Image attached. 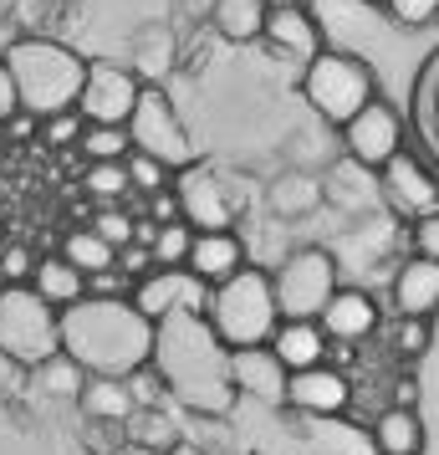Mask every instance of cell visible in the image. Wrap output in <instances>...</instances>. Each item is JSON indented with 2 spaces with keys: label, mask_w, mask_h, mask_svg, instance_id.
<instances>
[{
  "label": "cell",
  "mask_w": 439,
  "mask_h": 455,
  "mask_svg": "<svg viewBox=\"0 0 439 455\" xmlns=\"http://www.w3.org/2000/svg\"><path fill=\"white\" fill-rule=\"evenodd\" d=\"M194 235H200V230L189 226V220H169V226H159V235H153V261H159V267H189Z\"/></svg>",
  "instance_id": "cell-32"
},
{
  "label": "cell",
  "mask_w": 439,
  "mask_h": 455,
  "mask_svg": "<svg viewBox=\"0 0 439 455\" xmlns=\"http://www.w3.org/2000/svg\"><path fill=\"white\" fill-rule=\"evenodd\" d=\"M153 267H159V261H153V246H138V241H133V246L118 251V271H128L133 282H144Z\"/></svg>",
  "instance_id": "cell-42"
},
{
  "label": "cell",
  "mask_w": 439,
  "mask_h": 455,
  "mask_svg": "<svg viewBox=\"0 0 439 455\" xmlns=\"http://www.w3.org/2000/svg\"><path fill=\"white\" fill-rule=\"evenodd\" d=\"M266 46L292 57V62H312L322 52V26L307 11V0H286V5H271V26H266Z\"/></svg>",
  "instance_id": "cell-16"
},
{
  "label": "cell",
  "mask_w": 439,
  "mask_h": 455,
  "mask_svg": "<svg viewBox=\"0 0 439 455\" xmlns=\"http://www.w3.org/2000/svg\"><path fill=\"white\" fill-rule=\"evenodd\" d=\"M317 323H322V332H327L333 343H348V348H353V343H363V338L378 332V302L357 287H337V297L327 302V312H322Z\"/></svg>",
  "instance_id": "cell-17"
},
{
  "label": "cell",
  "mask_w": 439,
  "mask_h": 455,
  "mask_svg": "<svg viewBox=\"0 0 439 455\" xmlns=\"http://www.w3.org/2000/svg\"><path fill=\"white\" fill-rule=\"evenodd\" d=\"M133 287H138V282H133L128 271H118V267L87 276V297H133Z\"/></svg>",
  "instance_id": "cell-41"
},
{
  "label": "cell",
  "mask_w": 439,
  "mask_h": 455,
  "mask_svg": "<svg viewBox=\"0 0 439 455\" xmlns=\"http://www.w3.org/2000/svg\"><path fill=\"white\" fill-rule=\"evenodd\" d=\"M82 195L92 205H123L128 195H133L128 159H118V164H87L82 169Z\"/></svg>",
  "instance_id": "cell-29"
},
{
  "label": "cell",
  "mask_w": 439,
  "mask_h": 455,
  "mask_svg": "<svg viewBox=\"0 0 439 455\" xmlns=\"http://www.w3.org/2000/svg\"><path fill=\"white\" fill-rule=\"evenodd\" d=\"M82 133H87V118L82 113H77V108H72V113H57V118H42V139L51 148H77L82 144Z\"/></svg>",
  "instance_id": "cell-37"
},
{
  "label": "cell",
  "mask_w": 439,
  "mask_h": 455,
  "mask_svg": "<svg viewBox=\"0 0 439 455\" xmlns=\"http://www.w3.org/2000/svg\"><path fill=\"white\" fill-rule=\"evenodd\" d=\"M281 455H292V451H281Z\"/></svg>",
  "instance_id": "cell-51"
},
{
  "label": "cell",
  "mask_w": 439,
  "mask_h": 455,
  "mask_svg": "<svg viewBox=\"0 0 439 455\" xmlns=\"http://www.w3.org/2000/svg\"><path fill=\"white\" fill-rule=\"evenodd\" d=\"M209 328L220 332V343L225 348H261V343H271L276 328L286 323L281 317V302H276V276L261 267H246L235 271L231 282H220V287L209 291Z\"/></svg>",
  "instance_id": "cell-4"
},
{
  "label": "cell",
  "mask_w": 439,
  "mask_h": 455,
  "mask_svg": "<svg viewBox=\"0 0 439 455\" xmlns=\"http://www.w3.org/2000/svg\"><path fill=\"white\" fill-rule=\"evenodd\" d=\"M159 323L138 312L133 297H82L62 312V353H72L87 373L128 379L153 363Z\"/></svg>",
  "instance_id": "cell-1"
},
{
  "label": "cell",
  "mask_w": 439,
  "mask_h": 455,
  "mask_svg": "<svg viewBox=\"0 0 439 455\" xmlns=\"http://www.w3.org/2000/svg\"><path fill=\"white\" fill-rule=\"evenodd\" d=\"M77 148H82L87 164H118V159L133 154V133H128V128H113V124H87Z\"/></svg>",
  "instance_id": "cell-31"
},
{
  "label": "cell",
  "mask_w": 439,
  "mask_h": 455,
  "mask_svg": "<svg viewBox=\"0 0 439 455\" xmlns=\"http://www.w3.org/2000/svg\"><path fill=\"white\" fill-rule=\"evenodd\" d=\"M424 348H429V317H398L394 353H398V358H419Z\"/></svg>",
  "instance_id": "cell-39"
},
{
  "label": "cell",
  "mask_w": 439,
  "mask_h": 455,
  "mask_svg": "<svg viewBox=\"0 0 439 455\" xmlns=\"http://www.w3.org/2000/svg\"><path fill=\"white\" fill-rule=\"evenodd\" d=\"M189 271L200 282H209V287L231 282L235 271H246V241L235 230H200L194 251H189Z\"/></svg>",
  "instance_id": "cell-18"
},
{
  "label": "cell",
  "mask_w": 439,
  "mask_h": 455,
  "mask_svg": "<svg viewBox=\"0 0 439 455\" xmlns=\"http://www.w3.org/2000/svg\"><path fill=\"white\" fill-rule=\"evenodd\" d=\"M302 98L317 108V118L342 128L378 98V77L357 52H327L322 46L302 72Z\"/></svg>",
  "instance_id": "cell-5"
},
{
  "label": "cell",
  "mask_w": 439,
  "mask_h": 455,
  "mask_svg": "<svg viewBox=\"0 0 439 455\" xmlns=\"http://www.w3.org/2000/svg\"><path fill=\"white\" fill-rule=\"evenodd\" d=\"M31 287L42 291V297H46L57 312H67V307H77V302L87 297V271H77V267L62 256V251H57V256H42V261H36Z\"/></svg>",
  "instance_id": "cell-25"
},
{
  "label": "cell",
  "mask_w": 439,
  "mask_h": 455,
  "mask_svg": "<svg viewBox=\"0 0 439 455\" xmlns=\"http://www.w3.org/2000/svg\"><path fill=\"white\" fill-rule=\"evenodd\" d=\"M414 399H419V384H414V379H398V384H394V404H398V410H414Z\"/></svg>",
  "instance_id": "cell-46"
},
{
  "label": "cell",
  "mask_w": 439,
  "mask_h": 455,
  "mask_svg": "<svg viewBox=\"0 0 439 455\" xmlns=\"http://www.w3.org/2000/svg\"><path fill=\"white\" fill-rule=\"evenodd\" d=\"M123 445H128V425H103V419H87V451L118 455Z\"/></svg>",
  "instance_id": "cell-40"
},
{
  "label": "cell",
  "mask_w": 439,
  "mask_h": 455,
  "mask_svg": "<svg viewBox=\"0 0 439 455\" xmlns=\"http://www.w3.org/2000/svg\"><path fill=\"white\" fill-rule=\"evenodd\" d=\"M231 379L246 399L266 404V410H281V404L292 399V369L276 358L271 343H261V348H235L231 353Z\"/></svg>",
  "instance_id": "cell-14"
},
{
  "label": "cell",
  "mask_w": 439,
  "mask_h": 455,
  "mask_svg": "<svg viewBox=\"0 0 439 455\" xmlns=\"http://www.w3.org/2000/svg\"><path fill=\"white\" fill-rule=\"evenodd\" d=\"M394 307L398 317H435L439 312V261L435 256H409L394 276Z\"/></svg>",
  "instance_id": "cell-19"
},
{
  "label": "cell",
  "mask_w": 439,
  "mask_h": 455,
  "mask_svg": "<svg viewBox=\"0 0 439 455\" xmlns=\"http://www.w3.org/2000/svg\"><path fill=\"white\" fill-rule=\"evenodd\" d=\"M0 353L21 369H42L46 358L62 353V312L36 287L0 291Z\"/></svg>",
  "instance_id": "cell-6"
},
{
  "label": "cell",
  "mask_w": 439,
  "mask_h": 455,
  "mask_svg": "<svg viewBox=\"0 0 439 455\" xmlns=\"http://www.w3.org/2000/svg\"><path fill=\"white\" fill-rule=\"evenodd\" d=\"M62 256H67L77 271H87V276H98V271H113V267H118V246H107V241H103L92 226L67 230Z\"/></svg>",
  "instance_id": "cell-27"
},
{
  "label": "cell",
  "mask_w": 439,
  "mask_h": 455,
  "mask_svg": "<svg viewBox=\"0 0 439 455\" xmlns=\"http://www.w3.org/2000/svg\"><path fill=\"white\" fill-rule=\"evenodd\" d=\"M128 67H133L144 83L164 87V77L179 67V31H174V26H144V31L133 36V57H128Z\"/></svg>",
  "instance_id": "cell-23"
},
{
  "label": "cell",
  "mask_w": 439,
  "mask_h": 455,
  "mask_svg": "<svg viewBox=\"0 0 439 455\" xmlns=\"http://www.w3.org/2000/svg\"><path fill=\"white\" fill-rule=\"evenodd\" d=\"M87 226L98 230V235H103L107 246H133V241H138V215H128L123 205H98L92 210V220H87Z\"/></svg>",
  "instance_id": "cell-33"
},
{
  "label": "cell",
  "mask_w": 439,
  "mask_h": 455,
  "mask_svg": "<svg viewBox=\"0 0 439 455\" xmlns=\"http://www.w3.org/2000/svg\"><path fill=\"white\" fill-rule=\"evenodd\" d=\"M118 455H169V451H153V445H133V440H128Z\"/></svg>",
  "instance_id": "cell-48"
},
{
  "label": "cell",
  "mask_w": 439,
  "mask_h": 455,
  "mask_svg": "<svg viewBox=\"0 0 439 455\" xmlns=\"http://www.w3.org/2000/svg\"><path fill=\"white\" fill-rule=\"evenodd\" d=\"M271 276H276L281 317H322L327 302L337 297V261H333V251H322V246L292 251Z\"/></svg>",
  "instance_id": "cell-8"
},
{
  "label": "cell",
  "mask_w": 439,
  "mask_h": 455,
  "mask_svg": "<svg viewBox=\"0 0 439 455\" xmlns=\"http://www.w3.org/2000/svg\"><path fill=\"white\" fill-rule=\"evenodd\" d=\"M148 215L169 226V220H184V205H179V195L174 189H159V195H148Z\"/></svg>",
  "instance_id": "cell-45"
},
{
  "label": "cell",
  "mask_w": 439,
  "mask_h": 455,
  "mask_svg": "<svg viewBox=\"0 0 439 455\" xmlns=\"http://www.w3.org/2000/svg\"><path fill=\"white\" fill-rule=\"evenodd\" d=\"M378 195H383V205L394 210V215H404V220H424V215L439 210V180L419 164L409 148L378 169Z\"/></svg>",
  "instance_id": "cell-13"
},
{
  "label": "cell",
  "mask_w": 439,
  "mask_h": 455,
  "mask_svg": "<svg viewBox=\"0 0 439 455\" xmlns=\"http://www.w3.org/2000/svg\"><path fill=\"white\" fill-rule=\"evenodd\" d=\"M209 282H200L189 267H153L133 287V302L144 317L153 323H169V317H179V312H209Z\"/></svg>",
  "instance_id": "cell-10"
},
{
  "label": "cell",
  "mask_w": 439,
  "mask_h": 455,
  "mask_svg": "<svg viewBox=\"0 0 439 455\" xmlns=\"http://www.w3.org/2000/svg\"><path fill=\"white\" fill-rule=\"evenodd\" d=\"M153 363L169 379V394L189 414H225L235 410V379H231V348L220 343V332L209 328L205 312H179L159 323V348Z\"/></svg>",
  "instance_id": "cell-2"
},
{
  "label": "cell",
  "mask_w": 439,
  "mask_h": 455,
  "mask_svg": "<svg viewBox=\"0 0 439 455\" xmlns=\"http://www.w3.org/2000/svg\"><path fill=\"white\" fill-rule=\"evenodd\" d=\"M128 174H133V189L138 195H159V189H174V169L169 164H159L153 154H128Z\"/></svg>",
  "instance_id": "cell-35"
},
{
  "label": "cell",
  "mask_w": 439,
  "mask_h": 455,
  "mask_svg": "<svg viewBox=\"0 0 439 455\" xmlns=\"http://www.w3.org/2000/svg\"><path fill=\"white\" fill-rule=\"evenodd\" d=\"M368 440H373L378 455H424V425H419V414L398 410V404H388V410L378 414Z\"/></svg>",
  "instance_id": "cell-26"
},
{
  "label": "cell",
  "mask_w": 439,
  "mask_h": 455,
  "mask_svg": "<svg viewBox=\"0 0 439 455\" xmlns=\"http://www.w3.org/2000/svg\"><path fill=\"white\" fill-rule=\"evenodd\" d=\"M342 154L357 169H383L388 159H398L404 154V124H398V113L383 98H373L353 124H342Z\"/></svg>",
  "instance_id": "cell-11"
},
{
  "label": "cell",
  "mask_w": 439,
  "mask_h": 455,
  "mask_svg": "<svg viewBox=\"0 0 439 455\" xmlns=\"http://www.w3.org/2000/svg\"><path fill=\"white\" fill-rule=\"evenodd\" d=\"M383 11H388V21L394 26L419 31V26H429L439 16V0H383Z\"/></svg>",
  "instance_id": "cell-38"
},
{
  "label": "cell",
  "mask_w": 439,
  "mask_h": 455,
  "mask_svg": "<svg viewBox=\"0 0 439 455\" xmlns=\"http://www.w3.org/2000/svg\"><path fill=\"white\" fill-rule=\"evenodd\" d=\"M169 455H209V451H205V445H194V440H179Z\"/></svg>",
  "instance_id": "cell-47"
},
{
  "label": "cell",
  "mask_w": 439,
  "mask_h": 455,
  "mask_svg": "<svg viewBox=\"0 0 439 455\" xmlns=\"http://www.w3.org/2000/svg\"><path fill=\"white\" fill-rule=\"evenodd\" d=\"M5 67L21 87V108L36 113V118H57V113H72L82 103L87 87V67L72 46L46 42V36H21V42L5 46Z\"/></svg>",
  "instance_id": "cell-3"
},
{
  "label": "cell",
  "mask_w": 439,
  "mask_h": 455,
  "mask_svg": "<svg viewBox=\"0 0 439 455\" xmlns=\"http://www.w3.org/2000/svg\"><path fill=\"white\" fill-rule=\"evenodd\" d=\"M0 291H5V282H0Z\"/></svg>",
  "instance_id": "cell-50"
},
{
  "label": "cell",
  "mask_w": 439,
  "mask_h": 455,
  "mask_svg": "<svg viewBox=\"0 0 439 455\" xmlns=\"http://www.w3.org/2000/svg\"><path fill=\"white\" fill-rule=\"evenodd\" d=\"M327 200V185L317 180L312 169H281L266 189V205L271 215H286V220H302V215H312L317 205Z\"/></svg>",
  "instance_id": "cell-22"
},
{
  "label": "cell",
  "mask_w": 439,
  "mask_h": 455,
  "mask_svg": "<svg viewBox=\"0 0 439 455\" xmlns=\"http://www.w3.org/2000/svg\"><path fill=\"white\" fill-rule=\"evenodd\" d=\"M16 113H21V87H16V77H11L5 57H0V128L11 124Z\"/></svg>",
  "instance_id": "cell-43"
},
{
  "label": "cell",
  "mask_w": 439,
  "mask_h": 455,
  "mask_svg": "<svg viewBox=\"0 0 439 455\" xmlns=\"http://www.w3.org/2000/svg\"><path fill=\"white\" fill-rule=\"evenodd\" d=\"M36 261H42V256H31L26 241H5V246H0V282H5V287H31Z\"/></svg>",
  "instance_id": "cell-34"
},
{
  "label": "cell",
  "mask_w": 439,
  "mask_h": 455,
  "mask_svg": "<svg viewBox=\"0 0 439 455\" xmlns=\"http://www.w3.org/2000/svg\"><path fill=\"white\" fill-rule=\"evenodd\" d=\"M77 410H82L87 419H103V425H128V419L138 414V399H133V389H128V379L92 373L82 399H77Z\"/></svg>",
  "instance_id": "cell-24"
},
{
  "label": "cell",
  "mask_w": 439,
  "mask_h": 455,
  "mask_svg": "<svg viewBox=\"0 0 439 455\" xmlns=\"http://www.w3.org/2000/svg\"><path fill=\"white\" fill-rule=\"evenodd\" d=\"M276 5H286V0H276Z\"/></svg>",
  "instance_id": "cell-49"
},
{
  "label": "cell",
  "mask_w": 439,
  "mask_h": 455,
  "mask_svg": "<svg viewBox=\"0 0 439 455\" xmlns=\"http://www.w3.org/2000/svg\"><path fill=\"white\" fill-rule=\"evenodd\" d=\"M128 133H133V148L138 154H153L159 164H169L174 174L189 164H200L194 159V139H189V128L179 124V108L169 103V92L159 83H144V98L133 108V118H128Z\"/></svg>",
  "instance_id": "cell-7"
},
{
  "label": "cell",
  "mask_w": 439,
  "mask_h": 455,
  "mask_svg": "<svg viewBox=\"0 0 439 455\" xmlns=\"http://www.w3.org/2000/svg\"><path fill=\"white\" fill-rule=\"evenodd\" d=\"M0 246H5V241H0Z\"/></svg>",
  "instance_id": "cell-52"
},
{
  "label": "cell",
  "mask_w": 439,
  "mask_h": 455,
  "mask_svg": "<svg viewBox=\"0 0 439 455\" xmlns=\"http://www.w3.org/2000/svg\"><path fill=\"white\" fill-rule=\"evenodd\" d=\"M271 5L276 0H215L209 11V26L235 46L266 42V26H271Z\"/></svg>",
  "instance_id": "cell-21"
},
{
  "label": "cell",
  "mask_w": 439,
  "mask_h": 455,
  "mask_svg": "<svg viewBox=\"0 0 439 455\" xmlns=\"http://www.w3.org/2000/svg\"><path fill=\"white\" fill-rule=\"evenodd\" d=\"M128 440H133V445H153V451H174V445L184 440V425L169 410H138L128 419Z\"/></svg>",
  "instance_id": "cell-30"
},
{
  "label": "cell",
  "mask_w": 439,
  "mask_h": 455,
  "mask_svg": "<svg viewBox=\"0 0 439 455\" xmlns=\"http://www.w3.org/2000/svg\"><path fill=\"white\" fill-rule=\"evenodd\" d=\"M144 98V77L123 62H92L87 67V87H82V113L87 124H113V128H128L133 108Z\"/></svg>",
  "instance_id": "cell-9"
},
{
  "label": "cell",
  "mask_w": 439,
  "mask_h": 455,
  "mask_svg": "<svg viewBox=\"0 0 439 455\" xmlns=\"http://www.w3.org/2000/svg\"><path fill=\"white\" fill-rule=\"evenodd\" d=\"M296 414L307 419H337V414L353 404V384L348 373L333 369V363H317V369H302L292 373V399H286Z\"/></svg>",
  "instance_id": "cell-15"
},
{
  "label": "cell",
  "mask_w": 439,
  "mask_h": 455,
  "mask_svg": "<svg viewBox=\"0 0 439 455\" xmlns=\"http://www.w3.org/2000/svg\"><path fill=\"white\" fill-rule=\"evenodd\" d=\"M31 373H36V389L51 394V399H82L87 379H92L72 353H57V358H46L42 369H31Z\"/></svg>",
  "instance_id": "cell-28"
},
{
  "label": "cell",
  "mask_w": 439,
  "mask_h": 455,
  "mask_svg": "<svg viewBox=\"0 0 439 455\" xmlns=\"http://www.w3.org/2000/svg\"><path fill=\"white\" fill-rule=\"evenodd\" d=\"M128 389L138 399V410H164V399H174L169 394V379L159 373V363H144L138 373H128Z\"/></svg>",
  "instance_id": "cell-36"
},
{
  "label": "cell",
  "mask_w": 439,
  "mask_h": 455,
  "mask_svg": "<svg viewBox=\"0 0 439 455\" xmlns=\"http://www.w3.org/2000/svg\"><path fill=\"white\" fill-rule=\"evenodd\" d=\"M174 195H179L184 220L194 230H231L235 226V210H240V200L225 189V180H220L209 164L179 169V174H174Z\"/></svg>",
  "instance_id": "cell-12"
},
{
  "label": "cell",
  "mask_w": 439,
  "mask_h": 455,
  "mask_svg": "<svg viewBox=\"0 0 439 455\" xmlns=\"http://www.w3.org/2000/svg\"><path fill=\"white\" fill-rule=\"evenodd\" d=\"M271 348H276V358H281V363H286L292 373H302V369H317V363H327V353H333V338L322 332V323H317V317H286V323L276 328Z\"/></svg>",
  "instance_id": "cell-20"
},
{
  "label": "cell",
  "mask_w": 439,
  "mask_h": 455,
  "mask_svg": "<svg viewBox=\"0 0 439 455\" xmlns=\"http://www.w3.org/2000/svg\"><path fill=\"white\" fill-rule=\"evenodd\" d=\"M414 251L439 261V210L435 215H424V220H414Z\"/></svg>",
  "instance_id": "cell-44"
}]
</instances>
